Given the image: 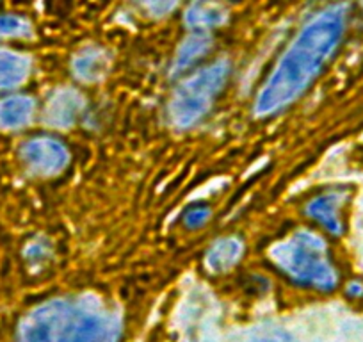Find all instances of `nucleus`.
Returning <instances> with one entry per match:
<instances>
[{"label": "nucleus", "instance_id": "f257e3e1", "mask_svg": "<svg viewBox=\"0 0 363 342\" xmlns=\"http://www.w3.org/2000/svg\"><path fill=\"white\" fill-rule=\"evenodd\" d=\"M347 6L333 4L313 16L289 45L255 104L257 116H269L287 107L306 92L333 55L345 33Z\"/></svg>", "mask_w": 363, "mask_h": 342}, {"label": "nucleus", "instance_id": "f03ea898", "mask_svg": "<svg viewBox=\"0 0 363 342\" xmlns=\"http://www.w3.org/2000/svg\"><path fill=\"white\" fill-rule=\"evenodd\" d=\"M118 335L116 319L99 305L55 299L23 319L18 342H118Z\"/></svg>", "mask_w": 363, "mask_h": 342}, {"label": "nucleus", "instance_id": "7ed1b4c3", "mask_svg": "<svg viewBox=\"0 0 363 342\" xmlns=\"http://www.w3.org/2000/svg\"><path fill=\"white\" fill-rule=\"evenodd\" d=\"M271 259L285 275L298 284L317 291H335L338 275L328 257V248L312 232H296L289 239L272 246Z\"/></svg>", "mask_w": 363, "mask_h": 342}, {"label": "nucleus", "instance_id": "20e7f679", "mask_svg": "<svg viewBox=\"0 0 363 342\" xmlns=\"http://www.w3.org/2000/svg\"><path fill=\"white\" fill-rule=\"evenodd\" d=\"M230 75V62L218 61L196 75L187 79L174 92L169 106L171 120L180 128H187L200 121L214 104L216 96L225 88Z\"/></svg>", "mask_w": 363, "mask_h": 342}, {"label": "nucleus", "instance_id": "39448f33", "mask_svg": "<svg viewBox=\"0 0 363 342\" xmlns=\"http://www.w3.org/2000/svg\"><path fill=\"white\" fill-rule=\"evenodd\" d=\"M22 157L27 167L38 175H55L69 160L66 146L48 136L27 141L22 148Z\"/></svg>", "mask_w": 363, "mask_h": 342}, {"label": "nucleus", "instance_id": "423d86ee", "mask_svg": "<svg viewBox=\"0 0 363 342\" xmlns=\"http://www.w3.org/2000/svg\"><path fill=\"white\" fill-rule=\"evenodd\" d=\"M84 111V96L75 89H59L48 100L45 120L52 127H72Z\"/></svg>", "mask_w": 363, "mask_h": 342}, {"label": "nucleus", "instance_id": "0eeeda50", "mask_svg": "<svg viewBox=\"0 0 363 342\" xmlns=\"http://www.w3.org/2000/svg\"><path fill=\"white\" fill-rule=\"evenodd\" d=\"M344 200L345 191H328V193L313 198L306 205V212L328 232L333 233V236H340L344 232V223L340 218V209Z\"/></svg>", "mask_w": 363, "mask_h": 342}, {"label": "nucleus", "instance_id": "6e6552de", "mask_svg": "<svg viewBox=\"0 0 363 342\" xmlns=\"http://www.w3.org/2000/svg\"><path fill=\"white\" fill-rule=\"evenodd\" d=\"M226 18H228V11L219 0H193L186 13L187 26L198 31L223 26Z\"/></svg>", "mask_w": 363, "mask_h": 342}, {"label": "nucleus", "instance_id": "1a4fd4ad", "mask_svg": "<svg viewBox=\"0 0 363 342\" xmlns=\"http://www.w3.org/2000/svg\"><path fill=\"white\" fill-rule=\"evenodd\" d=\"M111 59L107 52L96 47H87L77 54L73 59V73L84 82H96L109 72Z\"/></svg>", "mask_w": 363, "mask_h": 342}, {"label": "nucleus", "instance_id": "9d476101", "mask_svg": "<svg viewBox=\"0 0 363 342\" xmlns=\"http://www.w3.org/2000/svg\"><path fill=\"white\" fill-rule=\"evenodd\" d=\"M34 102L29 96H9L0 100V128L15 131L33 120Z\"/></svg>", "mask_w": 363, "mask_h": 342}, {"label": "nucleus", "instance_id": "9b49d317", "mask_svg": "<svg viewBox=\"0 0 363 342\" xmlns=\"http://www.w3.org/2000/svg\"><path fill=\"white\" fill-rule=\"evenodd\" d=\"M30 61L27 55L0 48V89L15 88L29 77Z\"/></svg>", "mask_w": 363, "mask_h": 342}, {"label": "nucleus", "instance_id": "f8f14e48", "mask_svg": "<svg viewBox=\"0 0 363 342\" xmlns=\"http://www.w3.org/2000/svg\"><path fill=\"white\" fill-rule=\"evenodd\" d=\"M242 241L235 237H226V239L218 241L207 253V267L214 273H223L230 267L235 266L242 257Z\"/></svg>", "mask_w": 363, "mask_h": 342}, {"label": "nucleus", "instance_id": "ddd939ff", "mask_svg": "<svg viewBox=\"0 0 363 342\" xmlns=\"http://www.w3.org/2000/svg\"><path fill=\"white\" fill-rule=\"evenodd\" d=\"M212 47V40L205 31H198L187 36L184 43L180 45L177 52V57L173 62V73H180L186 68H189L194 61L207 54Z\"/></svg>", "mask_w": 363, "mask_h": 342}, {"label": "nucleus", "instance_id": "4468645a", "mask_svg": "<svg viewBox=\"0 0 363 342\" xmlns=\"http://www.w3.org/2000/svg\"><path fill=\"white\" fill-rule=\"evenodd\" d=\"M30 34V23L22 16H0V38H23Z\"/></svg>", "mask_w": 363, "mask_h": 342}, {"label": "nucleus", "instance_id": "2eb2a0df", "mask_svg": "<svg viewBox=\"0 0 363 342\" xmlns=\"http://www.w3.org/2000/svg\"><path fill=\"white\" fill-rule=\"evenodd\" d=\"M135 4L143 9L148 16L153 18H162L174 11L180 0H134Z\"/></svg>", "mask_w": 363, "mask_h": 342}, {"label": "nucleus", "instance_id": "dca6fc26", "mask_svg": "<svg viewBox=\"0 0 363 342\" xmlns=\"http://www.w3.org/2000/svg\"><path fill=\"white\" fill-rule=\"evenodd\" d=\"M251 342H296V338L281 328H267V330L258 331L251 338Z\"/></svg>", "mask_w": 363, "mask_h": 342}, {"label": "nucleus", "instance_id": "f3484780", "mask_svg": "<svg viewBox=\"0 0 363 342\" xmlns=\"http://www.w3.org/2000/svg\"><path fill=\"white\" fill-rule=\"evenodd\" d=\"M211 218V209L203 207V205H196V207H191L189 211L184 216V223L189 228H200L207 223V219Z\"/></svg>", "mask_w": 363, "mask_h": 342}, {"label": "nucleus", "instance_id": "a211bd4d", "mask_svg": "<svg viewBox=\"0 0 363 342\" xmlns=\"http://www.w3.org/2000/svg\"><path fill=\"white\" fill-rule=\"evenodd\" d=\"M347 294H349V298H352V299L363 298V282H359V280L351 282V284L347 285Z\"/></svg>", "mask_w": 363, "mask_h": 342}]
</instances>
